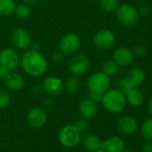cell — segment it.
I'll return each instance as SVG.
<instances>
[{"label":"cell","mask_w":152,"mask_h":152,"mask_svg":"<svg viewBox=\"0 0 152 152\" xmlns=\"http://www.w3.org/2000/svg\"><path fill=\"white\" fill-rule=\"evenodd\" d=\"M20 65L24 72L35 78L45 75L48 70V62L47 58L39 52V50L32 48L23 52L21 56Z\"/></svg>","instance_id":"1"},{"label":"cell","mask_w":152,"mask_h":152,"mask_svg":"<svg viewBox=\"0 0 152 152\" xmlns=\"http://www.w3.org/2000/svg\"><path fill=\"white\" fill-rule=\"evenodd\" d=\"M103 107L111 114H120L126 107L125 95L116 89L107 91L103 95L100 102Z\"/></svg>","instance_id":"2"},{"label":"cell","mask_w":152,"mask_h":152,"mask_svg":"<svg viewBox=\"0 0 152 152\" xmlns=\"http://www.w3.org/2000/svg\"><path fill=\"white\" fill-rule=\"evenodd\" d=\"M145 81V72L140 67H133L129 71V73L122 77L119 81L120 91L125 94L132 89L139 88Z\"/></svg>","instance_id":"3"},{"label":"cell","mask_w":152,"mask_h":152,"mask_svg":"<svg viewBox=\"0 0 152 152\" xmlns=\"http://www.w3.org/2000/svg\"><path fill=\"white\" fill-rule=\"evenodd\" d=\"M110 84V77L102 72L91 73L86 81V87L89 91V93L103 95L107 91L109 90Z\"/></svg>","instance_id":"4"},{"label":"cell","mask_w":152,"mask_h":152,"mask_svg":"<svg viewBox=\"0 0 152 152\" xmlns=\"http://www.w3.org/2000/svg\"><path fill=\"white\" fill-rule=\"evenodd\" d=\"M115 16L118 23L124 27H131L135 25L140 19L138 10L129 4H123L118 6L117 9L115 10Z\"/></svg>","instance_id":"5"},{"label":"cell","mask_w":152,"mask_h":152,"mask_svg":"<svg viewBox=\"0 0 152 152\" xmlns=\"http://www.w3.org/2000/svg\"><path fill=\"white\" fill-rule=\"evenodd\" d=\"M91 62L89 57L84 54L76 53L71 56L68 61V71L73 76H83L90 69Z\"/></svg>","instance_id":"6"},{"label":"cell","mask_w":152,"mask_h":152,"mask_svg":"<svg viewBox=\"0 0 152 152\" xmlns=\"http://www.w3.org/2000/svg\"><path fill=\"white\" fill-rule=\"evenodd\" d=\"M81 133L73 124L63 126L58 132V140L61 145L65 148H74L81 142Z\"/></svg>","instance_id":"7"},{"label":"cell","mask_w":152,"mask_h":152,"mask_svg":"<svg viewBox=\"0 0 152 152\" xmlns=\"http://www.w3.org/2000/svg\"><path fill=\"white\" fill-rule=\"evenodd\" d=\"M80 48L81 39L77 33L68 32L64 34L59 41V50L65 56H71L78 53Z\"/></svg>","instance_id":"8"},{"label":"cell","mask_w":152,"mask_h":152,"mask_svg":"<svg viewBox=\"0 0 152 152\" xmlns=\"http://www.w3.org/2000/svg\"><path fill=\"white\" fill-rule=\"evenodd\" d=\"M115 43V33L108 29L98 31L93 36V45L99 50H108Z\"/></svg>","instance_id":"9"},{"label":"cell","mask_w":152,"mask_h":152,"mask_svg":"<svg viewBox=\"0 0 152 152\" xmlns=\"http://www.w3.org/2000/svg\"><path fill=\"white\" fill-rule=\"evenodd\" d=\"M21 62L18 52L12 48H6L0 51V66H4L9 71H15Z\"/></svg>","instance_id":"10"},{"label":"cell","mask_w":152,"mask_h":152,"mask_svg":"<svg viewBox=\"0 0 152 152\" xmlns=\"http://www.w3.org/2000/svg\"><path fill=\"white\" fill-rule=\"evenodd\" d=\"M11 40L15 48L23 51L30 49L32 44L31 34L24 28L15 29L11 34Z\"/></svg>","instance_id":"11"},{"label":"cell","mask_w":152,"mask_h":152,"mask_svg":"<svg viewBox=\"0 0 152 152\" xmlns=\"http://www.w3.org/2000/svg\"><path fill=\"white\" fill-rule=\"evenodd\" d=\"M48 120L46 109L43 107H33L28 110L26 115V121L28 124L35 129L41 128L45 125Z\"/></svg>","instance_id":"12"},{"label":"cell","mask_w":152,"mask_h":152,"mask_svg":"<svg viewBox=\"0 0 152 152\" xmlns=\"http://www.w3.org/2000/svg\"><path fill=\"white\" fill-rule=\"evenodd\" d=\"M42 88L44 91L51 96L61 95L64 91L63 80L60 77L54 75H50L45 78L42 83Z\"/></svg>","instance_id":"13"},{"label":"cell","mask_w":152,"mask_h":152,"mask_svg":"<svg viewBox=\"0 0 152 152\" xmlns=\"http://www.w3.org/2000/svg\"><path fill=\"white\" fill-rule=\"evenodd\" d=\"M116 126L118 131L125 136H132L138 130V123L136 119L128 115L120 116L117 120Z\"/></svg>","instance_id":"14"},{"label":"cell","mask_w":152,"mask_h":152,"mask_svg":"<svg viewBox=\"0 0 152 152\" xmlns=\"http://www.w3.org/2000/svg\"><path fill=\"white\" fill-rule=\"evenodd\" d=\"M78 113L84 119H92L98 113V104L89 97L84 98L78 105Z\"/></svg>","instance_id":"15"},{"label":"cell","mask_w":152,"mask_h":152,"mask_svg":"<svg viewBox=\"0 0 152 152\" xmlns=\"http://www.w3.org/2000/svg\"><path fill=\"white\" fill-rule=\"evenodd\" d=\"M133 51L128 48L121 47L116 48L112 55V59L119 66H127L133 63L134 61Z\"/></svg>","instance_id":"16"},{"label":"cell","mask_w":152,"mask_h":152,"mask_svg":"<svg viewBox=\"0 0 152 152\" xmlns=\"http://www.w3.org/2000/svg\"><path fill=\"white\" fill-rule=\"evenodd\" d=\"M3 83L9 91H20L24 87V80L23 76L15 71H11L3 80Z\"/></svg>","instance_id":"17"},{"label":"cell","mask_w":152,"mask_h":152,"mask_svg":"<svg viewBox=\"0 0 152 152\" xmlns=\"http://www.w3.org/2000/svg\"><path fill=\"white\" fill-rule=\"evenodd\" d=\"M124 148V140L118 136H110L102 141V148L106 152H122Z\"/></svg>","instance_id":"18"},{"label":"cell","mask_w":152,"mask_h":152,"mask_svg":"<svg viewBox=\"0 0 152 152\" xmlns=\"http://www.w3.org/2000/svg\"><path fill=\"white\" fill-rule=\"evenodd\" d=\"M102 141L100 138L93 133H87L81 139V143L83 148L88 152H94L99 148H102Z\"/></svg>","instance_id":"19"},{"label":"cell","mask_w":152,"mask_h":152,"mask_svg":"<svg viewBox=\"0 0 152 152\" xmlns=\"http://www.w3.org/2000/svg\"><path fill=\"white\" fill-rule=\"evenodd\" d=\"M124 95H125L126 102L133 107H138L141 106L144 101L143 93L138 88L130 90Z\"/></svg>","instance_id":"20"},{"label":"cell","mask_w":152,"mask_h":152,"mask_svg":"<svg viewBox=\"0 0 152 152\" xmlns=\"http://www.w3.org/2000/svg\"><path fill=\"white\" fill-rule=\"evenodd\" d=\"M82 83L77 76H70V77L64 83V91L69 95H76L81 90Z\"/></svg>","instance_id":"21"},{"label":"cell","mask_w":152,"mask_h":152,"mask_svg":"<svg viewBox=\"0 0 152 152\" xmlns=\"http://www.w3.org/2000/svg\"><path fill=\"white\" fill-rule=\"evenodd\" d=\"M16 3L15 0H0V16L7 17L15 13Z\"/></svg>","instance_id":"22"},{"label":"cell","mask_w":152,"mask_h":152,"mask_svg":"<svg viewBox=\"0 0 152 152\" xmlns=\"http://www.w3.org/2000/svg\"><path fill=\"white\" fill-rule=\"evenodd\" d=\"M14 14L19 19H22V20L27 19L31 15V6L25 4V3H21L19 5H16V7H15V10Z\"/></svg>","instance_id":"23"},{"label":"cell","mask_w":152,"mask_h":152,"mask_svg":"<svg viewBox=\"0 0 152 152\" xmlns=\"http://www.w3.org/2000/svg\"><path fill=\"white\" fill-rule=\"evenodd\" d=\"M99 5L101 10L105 13H114L119 6L118 0H99Z\"/></svg>","instance_id":"24"},{"label":"cell","mask_w":152,"mask_h":152,"mask_svg":"<svg viewBox=\"0 0 152 152\" xmlns=\"http://www.w3.org/2000/svg\"><path fill=\"white\" fill-rule=\"evenodd\" d=\"M119 71V65L113 60H107L102 64V72H104L106 75L109 76H114Z\"/></svg>","instance_id":"25"},{"label":"cell","mask_w":152,"mask_h":152,"mask_svg":"<svg viewBox=\"0 0 152 152\" xmlns=\"http://www.w3.org/2000/svg\"><path fill=\"white\" fill-rule=\"evenodd\" d=\"M12 100L10 91L6 87H0V109L7 107Z\"/></svg>","instance_id":"26"},{"label":"cell","mask_w":152,"mask_h":152,"mask_svg":"<svg viewBox=\"0 0 152 152\" xmlns=\"http://www.w3.org/2000/svg\"><path fill=\"white\" fill-rule=\"evenodd\" d=\"M141 133L146 140L152 141V117L146 119L142 123Z\"/></svg>","instance_id":"27"},{"label":"cell","mask_w":152,"mask_h":152,"mask_svg":"<svg viewBox=\"0 0 152 152\" xmlns=\"http://www.w3.org/2000/svg\"><path fill=\"white\" fill-rule=\"evenodd\" d=\"M72 124H73V126H74L76 129H77V130L80 132L81 134L86 132L89 130V128H90L89 123H88L87 119H84V118H83V117H82L81 119L76 120Z\"/></svg>","instance_id":"28"},{"label":"cell","mask_w":152,"mask_h":152,"mask_svg":"<svg viewBox=\"0 0 152 152\" xmlns=\"http://www.w3.org/2000/svg\"><path fill=\"white\" fill-rule=\"evenodd\" d=\"M132 51L134 56H137L139 57H143L148 54V48L143 44H138L134 47Z\"/></svg>","instance_id":"29"},{"label":"cell","mask_w":152,"mask_h":152,"mask_svg":"<svg viewBox=\"0 0 152 152\" xmlns=\"http://www.w3.org/2000/svg\"><path fill=\"white\" fill-rule=\"evenodd\" d=\"M64 56H64L60 50H58V51H56V52L53 53L51 59H52V62H53L55 64H60L64 61Z\"/></svg>","instance_id":"30"},{"label":"cell","mask_w":152,"mask_h":152,"mask_svg":"<svg viewBox=\"0 0 152 152\" xmlns=\"http://www.w3.org/2000/svg\"><path fill=\"white\" fill-rule=\"evenodd\" d=\"M138 13L140 17H147L150 13V9L148 6H141L139 7Z\"/></svg>","instance_id":"31"},{"label":"cell","mask_w":152,"mask_h":152,"mask_svg":"<svg viewBox=\"0 0 152 152\" xmlns=\"http://www.w3.org/2000/svg\"><path fill=\"white\" fill-rule=\"evenodd\" d=\"M142 152H152V141L147 140L141 148Z\"/></svg>","instance_id":"32"},{"label":"cell","mask_w":152,"mask_h":152,"mask_svg":"<svg viewBox=\"0 0 152 152\" xmlns=\"http://www.w3.org/2000/svg\"><path fill=\"white\" fill-rule=\"evenodd\" d=\"M11 71H9L7 68L4 67V66H0V79H1L2 81L7 77V76L8 75V73L10 72Z\"/></svg>","instance_id":"33"},{"label":"cell","mask_w":152,"mask_h":152,"mask_svg":"<svg viewBox=\"0 0 152 152\" xmlns=\"http://www.w3.org/2000/svg\"><path fill=\"white\" fill-rule=\"evenodd\" d=\"M89 98L91 99L94 102H96L98 104V103H100L101 102L102 95L101 94H96V93H90Z\"/></svg>","instance_id":"34"},{"label":"cell","mask_w":152,"mask_h":152,"mask_svg":"<svg viewBox=\"0 0 152 152\" xmlns=\"http://www.w3.org/2000/svg\"><path fill=\"white\" fill-rule=\"evenodd\" d=\"M43 91V88L42 86H39V85H34L33 88H32V93L34 95H39Z\"/></svg>","instance_id":"35"},{"label":"cell","mask_w":152,"mask_h":152,"mask_svg":"<svg viewBox=\"0 0 152 152\" xmlns=\"http://www.w3.org/2000/svg\"><path fill=\"white\" fill-rule=\"evenodd\" d=\"M22 1H23V3H25L29 6H32V5L37 4L39 0H22Z\"/></svg>","instance_id":"36"},{"label":"cell","mask_w":152,"mask_h":152,"mask_svg":"<svg viewBox=\"0 0 152 152\" xmlns=\"http://www.w3.org/2000/svg\"><path fill=\"white\" fill-rule=\"evenodd\" d=\"M148 113L150 114V115L152 116V99H151L149 100V102H148Z\"/></svg>","instance_id":"37"},{"label":"cell","mask_w":152,"mask_h":152,"mask_svg":"<svg viewBox=\"0 0 152 152\" xmlns=\"http://www.w3.org/2000/svg\"><path fill=\"white\" fill-rule=\"evenodd\" d=\"M94 152H106L103 148H99V149H98V150H96V151H94Z\"/></svg>","instance_id":"38"},{"label":"cell","mask_w":152,"mask_h":152,"mask_svg":"<svg viewBox=\"0 0 152 152\" xmlns=\"http://www.w3.org/2000/svg\"><path fill=\"white\" fill-rule=\"evenodd\" d=\"M122 152H132V151H131V150H125V149H124V150H123Z\"/></svg>","instance_id":"39"}]
</instances>
